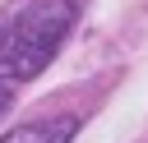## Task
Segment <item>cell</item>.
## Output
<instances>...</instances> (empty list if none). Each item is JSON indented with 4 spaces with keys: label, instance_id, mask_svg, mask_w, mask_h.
<instances>
[{
    "label": "cell",
    "instance_id": "6da1fadb",
    "mask_svg": "<svg viewBox=\"0 0 148 143\" xmlns=\"http://www.w3.org/2000/svg\"><path fill=\"white\" fill-rule=\"evenodd\" d=\"M74 18H79L74 0H37V5H28L0 32V78L14 83V88L37 78L56 60V51L65 46Z\"/></svg>",
    "mask_w": 148,
    "mask_h": 143
},
{
    "label": "cell",
    "instance_id": "7a4b0ae2",
    "mask_svg": "<svg viewBox=\"0 0 148 143\" xmlns=\"http://www.w3.org/2000/svg\"><path fill=\"white\" fill-rule=\"evenodd\" d=\"M74 129H79V120H74V115H60V120H37V125H23V129L5 134L0 143H69V138H74Z\"/></svg>",
    "mask_w": 148,
    "mask_h": 143
},
{
    "label": "cell",
    "instance_id": "3957f363",
    "mask_svg": "<svg viewBox=\"0 0 148 143\" xmlns=\"http://www.w3.org/2000/svg\"><path fill=\"white\" fill-rule=\"evenodd\" d=\"M9 101H14V83H5V78H0V115L9 111Z\"/></svg>",
    "mask_w": 148,
    "mask_h": 143
}]
</instances>
